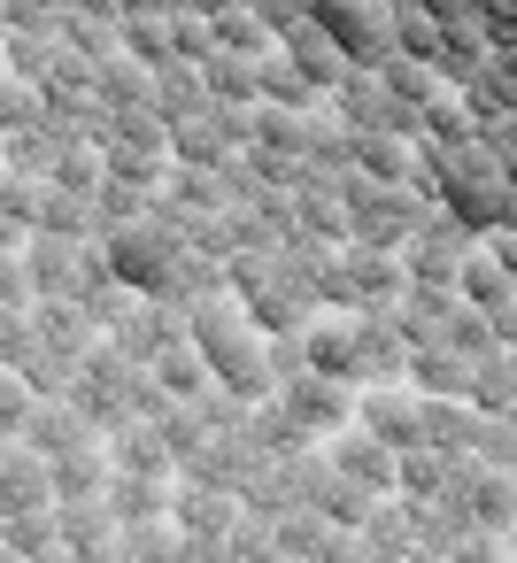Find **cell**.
<instances>
[{"instance_id":"6da1fadb","label":"cell","mask_w":517,"mask_h":563,"mask_svg":"<svg viewBox=\"0 0 517 563\" xmlns=\"http://www.w3.org/2000/svg\"><path fill=\"white\" fill-rule=\"evenodd\" d=\"M0 501H9V509H32L40 501V471L24 455H9V471H0Z\"/></svg>"},{"instance_id":"7a4b0ae2","label":"cell","mask_w":517,"mask_h":563,"mask_svg":"<svg viewBox=\"0 0 517 563\" xmlns=\"http://www.w3.org/2000/svg\"><path fill=\"white\" fill-rule=\"evenodd\" d=\"M24 417H32V401H24V386H16V378H0V432H16Z\"/></svg>"},{"instance_id":"3957f363","label":"cell","mask_w":517,"mask_h":563,"mask_svg":"<svg viewBox=\"0 0 517 563\" xmlns=\"http://www.w3.org/2000/svg\"><path fill=\"white\" fill-rule=\"evenodd\" d=\"M0 294H9V301H16V294H24V278H16V271H0Z\"/></svg>"}]
</instances>
